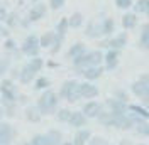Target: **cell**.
<instances>
[{
    "label": "cell",
    "mask_w": 149,
    "mask_h": 145,
    "mask_svg": "<svg viewBox=\"0 0 149 145\" xmlns=\"http://www.w3.org/2000/svg\"><path fill=\"white\" fill-rule=\"evenodd\" d=\"M7 68H9V59H0V78L7 71Z\"/></svg>",
    "instance_id": "cell-39"
},
{
    "label": "cell",
    "mask_w": 149,
    "mask_h": 145,
    "mask_svg": "<svg viewBox=\"0 0 149 145\" xmlns=\"http://www.w3.org/2000/svg\"><path fill=\"white\" fill-rule=\"evenodd\" d=\"M2 115H3V108L0 106V118H2Z\"/></svg>",
    "instance_id": "cell-45"
},
{
    "label": "cell",
    "mask_w": 149,
    "mask_h": 145,
    "mask_svg": "<svg viewBox=\"0 0 149 145\" xmlns=\"http://www.w3.org/2000/svg\"><path fill=\"white\" fill-rule=\"evenodd\" d=\"M100 24H102V36L110 37L115 32V22H113V19H103Z\"/></svg>",
    "instance_id": "cell-22"
},
{
    "label": "cell",
    "mask_w": 149,
    "mask_h": 145,
    "mask_svg": "<svg viewBox=\"0 0 149 145\" xmlns=\"http://www.w3.org/2000/svg\"><path fill=\"white\" fill-rule=\"evenodd\" d=\"M85 52H86V47H85V44H83V42H76V44H73L71 47H70V51H68V57L74 59V57L85 54Z\"/></svg>",
    "instance_id": "cell-23"
},
{
    "label": "cell",
    "mask_w": 149,
    "mask_h": 145,
    "mask_svg": "<svg viewBox=\"0 0 149 145\" xmlns=\"http://www.w3.org/2000/svg\"><path fill=\"white\" fill-rule=\"evenodd\" d=\"M127 111L144 118V120H149V110H146L142 105H127Z\"/></svg>",
    "instance_id": "cell-21"
},
{
    "label": "cell",
    "mask_w": 149,
    "mask_h": 145,
    "mask_svg": "<svg viewBox=\"0 0 149 145\" xmlns=\"http://www.w3.org/2000/svg\"><path fill=\"white\" fill-rule=\"evenodd\" d=\"M141 105H142L146 110H149V95L148 96H144V98H141Z\"/></svg>",
    "instance_id": "cell-42"
},
{
    "label": "cell",
    "mask_w": 149,
    "mask_h": 145,
    "mask_svg": "<svg viewBox=\"0 0 149 145\" xmlns=\"http://www.w3.org/2000/svg\"><path fill=\"white\" fill-rule=\"evenodd\" d=\"M54 32H44L41 39H39V46L41 47H49V46H53V41H54Z\"/></svg>",
    "instance_id": "cell-25"
},
{
    "label": "cell",
    "mask_w": 149,
    "mask_h": 145,
    "mask_svg": "<svg viewBox=\"0 0 149 145\" xmlns=\"http://www.w3.org/2000/svg\"><path fill=\"white\" fill-rule=\"evenodd\" d=\"M20 49H22V52L29 57H36L39 54V51H41V46H39V39H37L34 34H31L29 37H26V41L22 42L20 46Z\"/></svg>",
    "instance_id": "cell-3"
},
{
    "label": "cell",
    "mask_w": 149,
    "mask_h": 145,
    "mask_svg": "<svg viewBox=\"0 0 149 145\" xmlns=\"http://www.w3.org/2000/svg\"><path fill=\"white\" fill-rule=\"evenodd\" d=\"M136 26H137V14L125 12L122 15V27L125 29V30H130V29H134Z\"/></svg>",
    "instance_id": "cell-16"
},
{
    "label": "cell",
    "mask_w": 149,
    "mask_h": 145,
    "mask_svg": "<svg viewBox=\"0 0 149 145\" xmlns=\"http://www.w3.org/2000/svg\"><path fill=\"white\" fill-rule=\"evenodd\" d=\"M26 117H27L29 122H39L41 120V113H39L37 106H31V108L26 110Z\"/></svg>",
    "instance_id": "cell-27"
},
{
    "label": "cell",
    "mask_w": 149,
    "mask_h": 145,
    "mask_svg": "<svg viewBox=\"0 0 149 145\" xmlns=\"http://www.w3.org/2000/svg\"><path fill=\"white\" fill-rule=\"evenodd\" d=\"M32 2H37V0H32Z\"/></svg>",
    "instance_id": "cell-50"
},
{
    "label": "cell",
    "mask_w": 149,
    "mask_h": 145,
    "mask_svg": "<svg viewBox=\"0 0 149 145\" xmlns=\"http://www.w3.org/2000/svg\"><path fill=\"white\" fill-rule=\"evenodd\" d=\"M59 96L68 100L70 103H74L78 101L81 96H80V83L76 79H68L61 84V90H59Z\"/></svg>",
    "instance_id": "cell-2"
},
{
    "label": "cell",
    "mask_w": 149,
    "mask_h": 145,
    "mask_svg": "<svg viewBox=\"0 0 149 145\" xmlns=\"http://www.w3.org/2000/svg\"><path fill=\"white\" fill-rule=\"evenodd\" d=\"M31 145H51L49 144V138H47V133H44V135H34L32 140H31Z\"/></svg>",
    "instance_id": "cell-31"
},
{
    "label": "cell",
    "mask_w": 149,
    "mask_h": 145,
    "mask_svg": "<svg viewBox=\"0 0 149 145\" xmlns=\"http://www.w3.org/2000/svg\"><path fill=\"white\" fill-rule=\"evenodd\" d=\"M14 137L12 125L9 123H0V145H9L10 140Z\"/></svg>",
    "instance_id": "cell-12"
},
{
    "label": "cell",
    "mask_w": 149,
    "mask_h": 145,
    "mask_svg": "<svg viewBox=\"0 0 149 145\" xmlns=\"http://www.w3.org/2000/svg\"><path fill=\"white\" fill-rule=\"evenodd\" d=\"M80 74H83L86 81H95L103 74V68L102 66H90V68H85L83 71H80Z\"/></svg>",
    "instance_id": "cell-10"
},
{
    "label": "cell",
    "mask_w": 149,
    "mask_h": 145,
    "mask_svg": "<svg viewBox=\"0 0 149 145\" xmlns=\"http://www.w3.org/2000/svg\"><path fill=\"white\" fill-rule=\"evenodd\" d=\"M125 44H127V32H120L115 37H109V49L120 51L125 47Z\"/></svg>",
    "instance_id": "cell-9"
},
{
    "label": "cell",
    "mask_w": 149,
    "mask_h": 145,
    "mask_svg": "<svg viewBox=\"0 0 149 145\" xmlns=\"http://www.w3.org/2000/svg\"><path fill=\"white\" fill-rule=\"evenodd\" d=\"M132 9L134 14H142L149 17V0H137L136 3H132Z\"/></svg>",
    "instance_id": "cell-20"
},
{
    "label": "cell",
    "mask_w": 149,
    "mask_h": 145,
    "mask_svg": "<svg viewBox=\"0 0 149 145\" xmlns=\"http://www.w3.org/2000/svg\"><path fill=\"white\" fill-rule=\"evenodd\" d=\"M80 96L85 100H93L98 96V88L92 81H83L80 83Z\"/></svg>",
    "instance_id": "cell-5"
},
{
    "label": "cell",
    "mask_w": 149,
    "mask_h": 145,
    "mask_svg": "<svg viewBox=\"0 0 149 145\" xmlns=\"http://www.w3.org/2000/svg\"><path fill=\"white\" fill-rule=\"evenodd\" d=\"M120 145H132V142L127 140V138H124V140H120Z\"/></svg>",
    "instance_id": "cell-44"
},
{
    "label": "cell",
    "mask_w": 149,
    "mask_h": 145,
    "mask_svg": "<svg viewBox=\"0 0 149 145\" xmlns=\"http://www.w3.org/2000/svg\"><path fill=\"white\" fill-rule=\"evenodd\" d=\"M61 145H73L71 142H66V144H61Z\"/></svg>",
    "instance_id": "cell-46"
},
{
    "label": "cell",
    "mask_w": 149,
    "mask_h": 145,
    "mask_svg": "<svg viewBox=\"0 0 149 145\" xmlns=\"http://www.w3.org/2000/svg\"><path fill=\"white\" fill-rule=\"evenodd\" d=\"M113 96H115V100H119V101H124V103H127V93L124 90H115L113 91Z\"/></svg>",
    "instance_id": "cell-37"
},
{
    "label": "cell",
    "mask_w": 149,
    "mask_h": 145,
    "mask_svg": "<svg viewBox=\"0 0 149 145\" xmlns=\"http://www.w3.org/2000/svg\"><path fill=\"white\" fill-rule=\"evenodd\" d=\"M102 108H103L102 103H98V101H88V103H85L81 113H83L86 118H97L100 115Z\"/></svg>",
    "instance_id": "cell-7"
},
{
    "label": "cell",
    "mask_w": 149,
    "mask_h": 145,
    "mask_svg": "<svg viewBox=\"0 0 149 145\" xmlns=\"http://www.w3.org/2000/svg\"><path fill=\"white\" fill-rule=\"evenodd\" d=\"M139 81H142L144 84H149V74H141V76H139Z\"/></svg>",
    "instance_id": "cell-43"
},
{
    "label": "cell",
    "mask_w": 149,
    "mask_h": 145,
    "mask_svg": "<svg viewBox=\"0 0 149 145\" xmlns=\"http://www.w3.org/2000/svg\"><path fill=\"white\" fill-rule=\"evenodd\" d=\"M24 145H31V144H24Z\"/></svg>",
    "instance_id": "cell-49"
},
{
    "label": "cell",
    "mask_w": 149,
    "mask_h": 145,
    "mask_svg": "<svg viewBox=\"0 0 149 145\" xmlns=\"http://www.w3.org/2000/svg\"><path fill=\"white\" fill-rule=\"evenodd\" d=\"M27 66L31 68V69H34L36 72H39L41 69H42V66H44V61H42L41 57H37V56H36V57H32V59L27 63Z\"/></svg>",
    "instance_id": "cell-30"
},
{
    "label": "cell",
    "mask_w": 149,
    "mask_h": 145,
    "mask_svg": "<svg viewBox=\"0 0 149 145\" xmlns=\"http://www.w3.org/2000/svg\"><path fill=\"white\" fill-rule=\"evenodd\" d=\"M47 138H49V144L51 145H61V132H58V130H51V132H47Z\"/></svg>",
    "instance_id": "cell-28"
},
{
    "label": "cell",
    "mask_w": 149,
    "mask_h": 145,
    "mask_svg": "<svg viewBox=\"0 0 149 145\" xmlns=\"http://www.w3.org/2000/svg\"><path fill=\"white\" fill-rule=\"evenodd\" d=\"M65 2L66 0H49V5H51L53 10H59L65 7Z\"/></svg>",
    "instance_id": "cell-38"
},
{
    "label": "cell",
    "mask_w": 149,
    "mask_h": 145,
    "mask_svg": "<svg viewBox=\"0 0 149 145\" xmlns=\"http://www.w3.org/2000/svg\"><path fill=\"white\" fill-rule=\"evenodd\" d=\"M68 29H70V24H68V19H61L59 22H58V26H56V34L58 36H63L68 32Z\"/></svg>",
    "instance_id": "cell-29"
},
{
    "label": "cell",
    "mask_w": 149,
    "mask_h": 145,
    "mask_svg": "<svg viewBox=\"0 0 149 145\" xmlns=\"http://www.w3.org/2000/svg\"><path fill=\"white\" fill-rule=\"evenodd\" d=\"M139 49H142V51H149V22L142 24V27H141Z\"/></svg>",
    "instance_id": "cell-15"
},
{
    "label": "cell",
    "mask_w": 149,
    "mask_h": 145,
    "mask_svg": "<svg viewBox=\"0 0 149 145\" xmlns=\"http://www.w3.org/2000/svg\"><path fill=\"white\" fill-rule=\"evenodd\" d=\"M136 132L142 137H149V120H141L139 123L136 125Z\"/></svg>",
    "instance_id": "cell-26"
},
{
    "label": "cell",
    "mask_w": 149,
    "mask_h": 145,
    "mask_svg": "<svg viewBox=\"0 0 149 145\" xmlns=\"http://www.w3.org/2000/svg\"><path fill=\"white\" fill-rule=\"evenodd\" d=\"M68 24H70V27L73 29H78L83 26V14L81 12H74L71 17L68 19Z\"/></svg>",
    "instance_id": "cell-24"
},
{
    "label": "cell",
    "mask_w": 149,
    "mask_h": 145,
    "mask_svg": "<svg viewBox=\"0 0 149 145\" xmlns=\"http://www.w3.org/2000/svg\"><path fill=\"white\" fill-rule=\"evenodd\" d=\"M5 49H9V51L15 49V44H14V41H12V39H7V41H5Z\"/></svg>",
    "instance_id": "cell-41"
},
{
    "label": "cell",
    "mask_w": 149,
    "mask_h": 145,
    "mask_svg": "<svg viewBox=\"0 0 149 145\" xmlns=\"http://www.w3.org/2000/svg\"><path fill=\"white\" fill-rule=\"evenodd\" d=\"M70 115H71V111H70V110H66V108H63V110H59V111H58V120H59V122H66V123H68Z\"/></svg>",
    "instance_id": "cell-34"
},
{
    "label": "cell",
    "mask_w": 149,
    "mask_h": 145,
    "mask_svg": "<svg viewBox=\"0 0 149 145\" xmlns=\"http://www.w3.org/2000/svg\"><path fill=\"white\" fill-rule=\"evenodd\" d=\"M56 34V32H54ZM63 41H65V37L63 36H54V41H53V46H51V54H56L59 49H61V46H63Z\"/></svg>",
    "instance_id": "cell-32"
},
{
    "label": "cell",
    "mask_w": 149,
    "mask_h": 145,
    "mask_svg": "<svg viewBox=\"0 0 149 145\" xmlns=\"http://www.w3.org/2000/svg\"><path fill=\"white\" fill-rule=\"evenodd\" d=\"M5 22H7V24H9V26H15V22H17V17H15V15H14V14H10L9 17L5 19Z\"/></svg>",
    "instance_id": "cell-40"
},
{
    "label": "cell",
    "mask_w": 149,
    "mask_h": 145,
    "mask_svg": "<svg viewBox=\"0 0 149 145\" xmlns=\"http://www.w3.org/2000/svg\"><path fill=\"white\" fill-rule=\"evenodd\" d=\"M44 15H46V5L44 3H36L32 9L29 10V20H32V22L42 19Z\"/></svg>",
    "instance_id": "cell-17"
},
{
    "label": "cell",
    "mask_w": 149,
    "mask_h": 145,
    "mask_svg": "<svg viewBox=\"0 0 149 145\" xmlns=\"http://www.w3.org/2000/svg\"><path fill=\"white\" fill-rule=\"evenodd\" d=\"M86 120H88V118L85 117L81 111H71L68 123H70V127H73V128H81V127L86 125Z\"/></svg>",
    "instance_id": "cell-13"
},
{
    "label": "cell",
    "mask_w": 149,
    "mask_h": 145,
    "mask_svg": "<svg viewBox=\"0 0 149 145\" xmlns=\"http://www.w3.org/2000/svg\"><path fill=\"white\" fill-rule=\"evenodd\" d=\"M34 76H36V71H34V69H31L27 64H26V66H24V68L19 71V79L24 83V84L31 83L32 79H34Z\"/></svg>",
    "instance_id": "cell-19"
},
{
    "label": "cell",
    "mask_w": 149,
    "mask_h": 145,
    "mask_svg": "<svg viewBox=\"0 0 149 145\" xmlns=\"http://www.w3.org/2000/svg\"><path fill=\"white\" fill-rule=\"evenodd\" d=\"M58 95H56L54 91L51 90H46L42 93V96L37 100V110H39V113L41 115H51V113H54L56 106H58Z\"/></svg>",
    "instance_id": "cell-1"
},
{
    "label": "cell",
    "mask_w": 149,
    "mask_h": 145,
    "mask_svg": "<svg viewBox=\"0 0 149 145\" xmlns=\"http://www.w3.org/2000/svg\"><path fill=\"white\" fill-rule=\"evenodd\" d=\"M85 34H86V37H90V39L102 37V24L97 22V20H90L86 29H85Z\"/></svg>",
    "instance_id": "cell-11"
},
{
    "label": "cell",
    "mask_w": 149,
    "mask_h": 145,
    "mask_svg": "<svg viewBox=\"0 0 149 145\" xmlns=\"http://www.w3.org/2000/svg\"><path fill=\"white\" fill-rule=\"evenodd\" d=\"M2 20H3V19H2V14H0V22H2Z\"/></svg>",
    "instance_id": "cell-47"
},
{
    "label": "cell",
    "mask_w": 149,
    "mask_h": 145,
    "mask_svg": "<svg viewBox=\"0 0 149 145\" xmlns=\"http://www.w3.org/2000/svg\"><path fill=\"white\" fill-rule=\"evenodd\" d=\"M137 145H146V144H137Z\"/></svg>",
    "instance_id": "cell-48"
},
{
    "label": "cell",
    "mask_w": 149,
    "mask_h": 145,
    "mask_svg": "<svg viewBox=\"0 0 149 145\" xmlns=\"http://www.w3.org/2000/svg\"><path fill=\"white\" fill-rule=\"evenodd\" d=\"M130 91H132V95H136L137 98H144V96H148L149 95V84H144L142 81H134L130 84Z\"/></svg>",
    "instance_id": "cell-14"
},
{
    "label": "cell",
    "mask_w": 149,
    "mask_h": 145,
    "mask_svg": "<svg viewBox=\"0 0 149 145\" xmlns=\"http://www.w3.org/2000/svg\"><path fill=\"white\" fill-rule=\"evenodd\" d=\"M90 137H92L90 130H86V128H80V130L76 132V135H74V138H73L71 144L73 145H86V142L90 140Z\"/></svg>",
    "instance_id": "cell-18"
},
{
    "label": "cell",
    "mask_w": 149,
    "mask_h": 145,
    "mask_svg": "<svg viewBox=\"0 0 149 145\" xmlns=\"http://www.w3.org/2000/svg\"><path fill=\"white\" fill-rule=\"evenodd\" d=\"M132 3H134L132 0H115V5L122 10H129L132 7Z\"/></svg>",
    "instance_id": "cell-33"
},
{
    "label": "cell",
    "mask_w": 149,
    "mask_h": 145,
    "mask_svg": "<svg viewBox=\"0 0 149 145\" xmlns=\"http://www.w3.org/2000/svg\"><path fill=\"white\" fill-rule=\"evenodd\" d=\"M0 93L3 101H14L15 103V86L10 79H2L0 83Z\"/></svg>",
    "instance_id": "cell-4"
},
{
    "label": "cell",
    "mask_w": 149,
    "mask_h": 145,
    "mask_svg": "<svg viewBox=\"0 0 149 145\" xmlns=\"http://www.w3.org/2000/svg\"><path fill=\"white\" fill-rule=\"evenodd\" d=\"M105 106L109 108V111L112 115H124V113H127V103L119 101L115 98H109L107 103H105Z\"/></svg>",
    "instance_id": "cell-6"
},
{
    "label": "cell",
    "mask_w": 149,
    "mask_h": 145,
    "mask_svg": "<svg viewBox=\"0 0 149 145\" xmlns=\"http://www.w3.org/2000/svg\"><path fill=\"white\" fill-rule=\"evenodd\" d=\"M49 84H51V83H49L47 78H39L36 81V86H34V88H36V90H46Z\"/></svg>",
    "instance_id": "cell-35"
},
{
    "label": "cell",
    "mask_w": 149,
    "mask_h": 145,
    "mask_svg": "<svg viewBox=\"0 0 149 145\" xmlns=\"http://www.w3.org/2000/svg\"><path fill=\"white\" fill-rule=\"evenodd\" d=\"M88 145H109V142L105 138H102V137H90Z\"/></svg>",
    "instance_id": "cell-36"
},
{
    "label": "cell",
    "mask_w": 149,
    "mask_h": 145,
    "mask_svg": "<svg viewBox=\"0 0 149 145\" xmlns=\"http://www.w3.org/2000/svg\"><path fill=\"white\" fill-rule=\"evenodd\" d=\"M119 52L120 51H115V49H109L107 54H103V63H105V69H115L119 66Z\"/></svg>",
    "instance_id": "cell-8"
}]
</instances>
